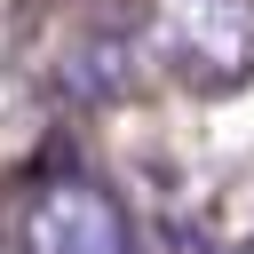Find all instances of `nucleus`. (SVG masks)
Returning <instances> with one entry per match:
<instances>
[{
	"instance_id": "obj_2",
	"label": "nucleus",
	"mask_w": 254,
	"mask_h": 254,
	"mask_svg": "<svg viewBox=\"0 0 254 254\" xmlns=\"http://www.w3.org/2000/svg\"><path fill=\"white\" fill-rule=\"evenodd\" d=\"M16 254H135V230H127V206L103 183L56 175V183H40L24 198Z\"/></svg>"
},
{
	"instance_id": "obj_1",
	"label": "nucleus",
	"mask_w": 254,
	"mask_h": 254,
	"mask_svg": "<svg viewBox=\"0 0 254 254\" xmlns=\"http://www.w3.org/2000/svg\"><path fill=\"white\" fill-rule=\"evenodd\" d=\"M143 64L190 95H230L254 79V0H143Z\"/></svg>"
},
{
	"instance_id": "obj_3",
	"label": "nucleus",
	"mask_w": 254,
	"mask_h": 254,
	"mask_svg": "<svg viewBox=\"0 0 254 254\" xmlns=\"http://www.w3.org/2000/svg\"><path fill=\"white\" fill-rule=\"evenodd\" d=\"M135 71H143V40H135V32H87V40L64 48L56 87H64L71 103H119V95L135 87Z\"/></svg>"
}]
</instances>
